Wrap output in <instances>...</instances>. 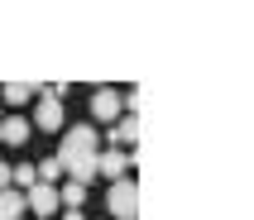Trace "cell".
I'll use <instances>...</instances> for the list:
<instances>
[{"mask_svg": "<svg viewBox=\"0 0 254 220\" xmlns=\"http://www.w3.org/2000/svg\"><path fill=\"white\" fill-rule=\"evenodd\" d=\"M96 153H101V144H96V129L91 124H72L67 134H63V149H58V167L67 172V182H91L96 177Z\"/></svg>", "mask_w": 254, "mask_h": 220, "instance_id": "cell-1", "label": "cell"}, {"mask_svg": "<svg viewBox=\"0 0 254 220\" xmlns=\"http://www.w3.org/2000/svg\"><path fill=\"white\" fill-rule=\"evenodd\" d=\"M106 211H111V220H134V211H139V187H134V177L111 182V192H106Z\"/></svg>", "mask_w": 254, "mask_h": 220, "instance_id": "cell-2", "label": "cell"}, {"mask_svg": "<svg viewBox=\"0 0 254 220\" xmlns=\"http://www.w3.org/2000/svg\"><path fill=\"white\" fill-rule=\"evenodd\" d=\"M24 211H34V220L58 216V187H43V182H34V187L24 192Z\"/></svg>", "mask_w": 254, "mask_h": 220, "instance_id": "cell-3", "label": "cell"}, {"mask_svg": "<svg viewBox=\"0 0 254 220\" xmlns=\"http://www.w3.org/2000/svg\"><path fill=\"white\" fill-rule=\"evenodd\" d=\"M129 167H134V158H129V153H120V149H106V153H96V172H106L111 182L129 177Z\"/></svg>", "mask_w": 254, "mask_h": 220, "instance_id": "cell-4", "label": "cell"}, {"mask_svg": "<svg viewBox=\"0 0 254 220\" xmlns=\"http://www.w3.org/2000/svg\"><path fill=\"white\" fill-rule=\"evenodd\" d=\"M120 106H125V101H120V91L96 86V96H91V115H96V120H115V115H120Z\"/></svg>", "mask_w": 254, "mask_h": 220, "instance_id": "cell-5", "label": "cell"}, {"mask_svg": "<svg viewBox=\"0 0 254 220\" xmlns=\"http://www.w3.org/2000/svg\"><path fill=\"white\" fill-rule=\"evenodd\" d=\"M34 124H39V129H58V124H63V101L43 96L39 106H34Z\"/></svg>", "mask_w": 254, "mask_h": 220, "instance_id": "cell-6", "label": "cell"}, {"mask_svg": "<svg viewBox=\"0 0 254 220\" xmlns=\"http://www.w3.org/2000/svg\"><path fill=\"white\" fill-rule=\"evenodd\" d=\"M29 134H34V129H29V120H19V115L0 120V139H5V144H24Z\"/></svg>", "mask_w": 254, "mask_h": 220, "instance_id": "cell-7", "label": "cell"}, {"mask_svg": "<svg viewBox=\"0 0 254 220\" xmlns=\"http://www.w3.org/2000/svg\"><path fill=\"white\" fill-rule=\"evenodd\" d=\"M24 216V192H0V220H19Z\"/></svg>", "mask_w": 254, "mask_h": 220, "instance_id": "cell-8", "label": "cell"}, {"mask_svg": "<svg viewBox=\"0 0 254 220\" xmlns=\"http://www.w3.org/2000/svg\"><path fill=\"white\" fill-rule=\"evenodd\" d=\"M134 139H139V115H125V120L115 124L111 144H134Z\"/></svg>", "mask_w": 254, "mask_h": 220, "instance_id": "cell-9", "label": "cell"}, {"mask_svg": "<svg viewBox=\"0 0 254 220\" xmlns=\"http://www.w3.org/2000/svg\"><path fill=\"white\" fill-rule=\"evenodd\" d=\"M82 201H86V187H82V182H67V187L58 192V206H67V211H82Z\"/></svg>", "mask_w": 254, "mask_h": 220, "instance_id": "cell-10", "label": "cell"}, {"mask_svg": "<svg viewBox=\"0 0 254 220\" xmlns=\"http://www.w3.org/2000/svg\"><path fill=\"white\" fill-rule=\"evenodd\" d=\"M0 96L10 101V106H24V101H34V96H39V91H34V86H24V82H10V86H5V91H0Z\"/></svg>", "mask_w": 254, "mask_h": 220, "instance_id": "cell-11", "label": "cell"}, {"mask_svg": "<svg viewBox=\"0 0 254 220\" xmlns=\"http://www.w3.org/2000/svg\"><path fill=\"white\" fill-rule=\"evenodd\" d=\"M34 177H39V182H43V187H53V182H58V177H63V167H58V158H43V163H39V167H34Z\"/></svg>", "mask_w": 254, "mask_h": 220, "instance_id": "cell-12", "label": "cell"}, {"mask_svg": "<svg viewBox=\"0 0 254 220\" xmlns=\"http://www.w3.org/2000/svg\"><path fill=\"white\" fill-rule=\"evenodd\" d=\"M0 192H10V163H0Z\"/></svg>", "mask_w": 254, "mask_h": 220, "instance_id": "cell-13", "label": "cell"}, {"mask_svg": "<svg viewBox=\"0 0 254 220\" xmlns=\"http://www.w3.org/2000/svg\"><path fill=\"white\" fill-rule=\"evenodd\" d=\"M63 220H86V216H82V211H67V216H63Z\"/></svg>", "mask_w": 254, "mask_h": 220, "instance_id": "cell-14", "label": "cell"}]
</instances>
